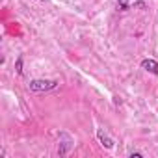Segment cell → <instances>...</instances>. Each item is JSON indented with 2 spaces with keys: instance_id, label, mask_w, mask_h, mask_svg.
Listing matches in <instances>:
<instances>
[{
  "instance_id": "6",
  "label": "cell",
  "mask_w": 158,
  "mask_h": 158,
  "mask_svg": "<svg viewBox=\"0 0 158 158\" xmlns=\"http://www.w3.org/2000/svg\"><path fill=\"white\" fill-rule=\"evenodd\" d=\"M143 154L141 152H130V158H141Z\"/></svg>"
},
{
  "instance_id": "7",
  "label": "cell",
  "mask_w": 158,
  "mask_h": 158,
  "mask_svg": "<svg viewBox=\"0 0 158 158\" xmlns=\"http://www.w3.org/2000/svg\"><path fill=\"white\" fill-rule=\"evenodd\" d=\"M41 2H47V0H41Z\"/></svg>"
},
{
  "instance_id": "2",
  "label": "cell",
  "mask_w": 158,
  "mask_h": 158,
  "mask_svg": "<svg viewBox=\"0 0 158 158\" xmlns=\"http://www.w3.org/2000/svg\"><path fill=\"white\" fill-rule=\"evenodd\" d=\"M117 10L119 11H128V10H141L145 8V0H117Z\"/></svg>"
},
{
  "instance_id": "5",
  "label": "cell",
  "mask_w": 158,
  "mask_h": 158,
  "mask_svg": "<svg viewBox=\"0 0 158 158\" xmlns=\"http://www.w3.org/2000/svg\"><path fill=\"white\" fill-rule=\"evenodd\" d=\"M15 71H17L19 74H24V71H23V56L17 58V61H15Z\"/></svg>"
},
{
  "instance_id": "1",
  "label": "cell",
  "mask_w": 158,
  "mask_h": 158,
  "mask_svg": "<svg viewBox=\"0 0 158 158\" xmlns=\"http://www.w3.org/2000/svg\"><path fill=\"white\" fill-rule=\"evenodd\" d=\"M30 91L34 93H43V91H50V89H56L58 88V82L56 80H32L28 84Z\"/></svg>"
},
{
  "instance_id": "3",
  "label": "cell",
  "mask_w": 158,
  "mask_h": 158,
  "mask_svg": "<svg viewBox=\"0 0 158 158\" xmlns=\"http://www.w3.org/2000/svg\"><path fill=\"white\" fill-rule=\"evenodd\" d=\"M141 69L147 71V73H151V74H158V63H156L152 58H145V60H141Z\"/></svg>"
},
{
  "instance_id": "4",
  "label": "cell",
  "mask_w": 158,
  "mask_h": 158,
  "mask_svg": "<svg viewBox=\"0 0 158 158\" xmlns=\"http://www.w3.org/2000/svg\"><path fill=\"white\" fill-rule=\"evenodd\" d=\"M97 138H99V141L102 143V147H106V149H112V147H114V139L106 134L104 128H99V130H97Z\"/></svg>"
}]
</instances>
